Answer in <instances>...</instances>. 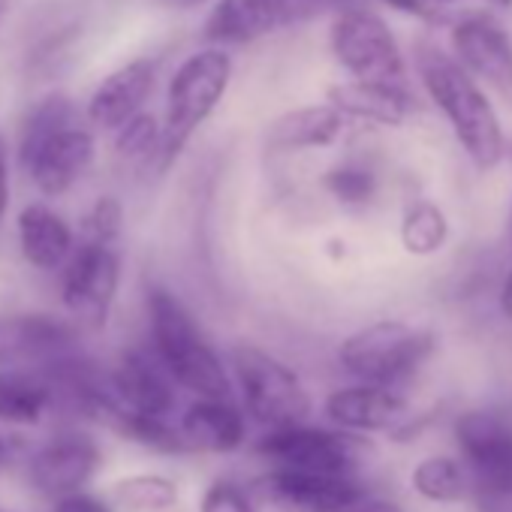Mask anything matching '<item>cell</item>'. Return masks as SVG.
<instances>
[{
    "label": "cell",
    "mask_w": 512,
    "mask_h": 512,
    "mask_svg": "<svg viewBox=\"0 0 512 512\" xmlns=\"http://www.w3.org/2000/svg\"><path fill=\"white\" fill-rule=\"evenodd\" d=\"M434 4H449V0H434Z\"/></svg>",
    "instance_id": "cell-38"
},
{
    "label": "cell",
    "mask_w": 512,
    "mask_h": 512,
    "mask_svg": "<svg viewBox=\"0 0 512 512\" xmlns=\"http://www.w3.org/2000/svg\"><path fill=\"white\" fill-rule=\"evenodd\" d=\"M323 193L344 211H368L380 199V175L374 166L344 160L320 175Z\"/></svg>",
    "instance_id": "cell-25"
},
{
    "label": "cell",
    "mask_w": 512,
    "mask_h": 512,
    "mask_svg": "<svg viewBox=\"0 0 512 512\" xmlns=\"http://www.w3.org/2000/svg\"><path fill=\"white\" fill-rule=\"evenodd\" d=\"M235 398L260 431H281L311 422L317 401L302 374L275 350L256 341H235L229 350Z\"/></svg>",
    "instance_id": "cell-4"
},
{
    "label": "cell",
    "mask_w": 512,
    "mask_h": 512,
    "mask_svg": "<svg viewBox=\"0 0 512 512\" xmlns=\"http://www.w3.org/2000/svg\"><path fill=\"white\" fill-rule=\"evenodd\" d=\"M250 485L266 506L281 512H344L371 491L365 476H320L278 467H266Z\"/></svg>",
    "instance_id": "cell-11"
},
{
    "label": "cell",
    "mask_w": 512,
    "mask_h": 512,
    "mask_svg": "<svg viewBox=\"0 0 512 512\" xmlns=\"http://www.w3.org/2000/svg\"><path fill=\"white\" fill-rule=\"evenodd\" d=\"M118 287H121L118 244L82 238V244L67 260L61 278V296L67 311L88 329H103L118 299Z\"/></svg>",
    "instance_id": "cell-10"
},
{
    "label": "cell",
    "mask_w": 512,
    "mask_h": 512,
    "mask_svg": "<svg viewBox=\"0 0 512 512\" xmlns=\"http://www.w3.org/2000/svg\"><path fill=\"white\" fill-rule=\"evenodd\" d=\"M0 461H4V440H0Z\"/></svg>",
    "instance_id": "cell-37"
},
{
    "label": "cell",
    "mask_w": 512,
    "mask_h": 512,
    "mask_svg": "<svg viewBox=\"0 0 512 512\" xmlns=\"http://www.w3.org/2000/svg\"><path fill=\"white\" fill-rule=\"evenodd\" d=\"M250 452L266 467L302 470L320 476H362L371 455V440L344 434L332 425H293L263 431L250 443Z\"/></svg>",
    "instance_id": "cell-8"
},
{
    "label": "cell",
    "mask_w": 512,
    "mask_h": 512,
    "mask_svg": "<svg viewBox=\"0 0 512 512\" xmlns=\"http://www.w3.org/2000/svg\"><path fill=\"white\" fill-rule=\"evenodd\" d=\"M10 205V163H7V139L0 136V220Z\"/></svg>",
    "instance_id": "cell-33"
},
{
    "label": "cell",
    "mask_w": 512,
    "mask_h": 512,
    "mask_svg": "<svg viewBox=\"0 0 512 512\" xmlns=\"http://www.w3.org/2000/svg\"><path fill=\"white\" fill-rule=\"evenodd\" d=\"M377 4H386L398 13H407V16H419V19H428V7L425 0H377Z\"/></svg>",
    "instance_id": "cell-34"
},
{
    "label": "cell",
    "mask_w": 512,
    "mask_h": 512,
    "mask_svg": "<svg viewBox=\"0 0 512 512\" xmlns=\"http://www.w3.org/2000/svg\"><path fill=\"white\" fill-rule=\"evenodd\" d=\"M232 82V61L223 49L193 52L172 76L166 91V118L160 142V169H169L187 148L193 133L214 115Z\"/></svg>",
    "instance_id": "cell-6"
},
{
    "label": "cell",
    "mask_w": 512,
    "mask_h": 512,
    "mask_svg": "<svg viewBox=\"0 0 512 512\" xmlns=\"http://www.w3.org/2000/svg\"><path fill=\"white\" fill-rule=\"evenodd\" d=\"M488 7H494V10H509L512 7V0H485Z\"/></svg>",
    "instance_id": "cell-36"
},
{
    "label": "cell",
    "mask_w": 512,
    "mask_h": 512,
    "mask_svg": "<svg viewBox=\"0 0 512 512\" xmlns=\"http://www.w3.org/2000/svg\"><path fill=\"white\" fill-rule=\"evenodd\" d=\"M0 344H4V356H10V359L49 362L55 368L76 356L70 332L46 317H25L16 323H7Z\"/></svg>",
    "instance_id": "cell-23"
},
{
    "label": "cell",
    "mask_w": 512,
    "mask_h": 512,
    "mask_svg": "<svg viewBox=\"0 0 512 512\" xmlns=\"http://www.w3.org/2000/svg\"><path fill=\"white\" fill-rule=\"evenodd\" d=\"M163 142V124L142 112L115 133V151L127 160H157Z\"/></svg>",
    "instance_id": "cell-28"
},
{
    "label": "cell",
    "mask_w": 512,
    "mask_h": 512,
    "mask_svg": "<svg viewBox=\"0 0 512 512\" xmlns=\"http://www.w3.org/2000/svg\"><path fill=\"white\" fill-rule=\"evenodd\" d=\"M326 103L335 106L344 118H356L374 127H401L413 115V97L407 88L371 85V82L332 85Z\"/></svg>",
    "instance_id": "cell-19"
},
{
    "label": "cell",
    "mask_w": 512,
    "mask_h": 512,
    "mask_svg": "<svg viewBox=\"0 0 512 512\" xmlns=\"http://www.w3.org/2000/svg\"><path fill=\"white\" fill-rule=\"evenodd\" d=\"M344 115L329 103L299 106L278 115L266 130L269 154H299V151H323L332 148L344 133Z\"/></svg>",
    "instance_id": "cell-18"
},
{
    "label": "cell",
    "mask_w": 512,
    "mask_h": 512,
    "mask_svg": "<svg viewBox=\"0 0 512 512\" xmlns=\"http://www.w3.org/2000/svg\"><path fill=\"white\" fill-rule=\"evenodd\" d=\"M440 353V332L413 320H374L347 332L335 347V365L350 383L407 392Z\"/></svg>",
    "instance_id": "cell-3"
},
{
    "label": "cell",
    "mask_w": 512,
    "mask_h": 512,
    "mask_svg": "<svg viewBox=\"0 0 512 512\" xmlns=\"http://www.w3.org/2000/svg\"><path fill=\"white\" fill-rule=\"evenodd\" d=\"M97 145L91 130L76 118L67 97H46L28 118L22 133V166L46 196H64L94 163Z\"/></svg>",
    "instance_id": "cell-5"
},
{
    "label": "cell",
    "mask_w": 512,
    "mask_h": 512,
    "mask_svg": "<svg viewBox=\"0 0 512 512\" xmlns=\"http://www.w3.org/2000/svg\"><path fill=\"white\" fill-rule=\"evenodd\" d=\"M109 386L118 404L130 413L139 416H154V419H172L178 407V383L172 374L163 368V362L154 356L148 347H133L127 350L118 365L109 371Z\"/></svg>",
    "instance_id": "cell-15"
},
{
    "label": "cell",
    "mask_w": 512,
    "mask_h": 512,
    "mask_svg": "<svg viewBox=\"0 0 512 512\" xmlns=\"http://www.w3.org/2000/svg\"><path fill=\"white\" fill-rule=\"evenodd\" d=\"M320 410L326 416V425L353 434V437H392L413 413V401L407 392L380 389V386H362V383H344L326 392L320 401Z\"/></svg>",
    "instance_id": "cell-12"
},
{
    "label": "cell",
    "mask_w": 512,
    "mask_h": 512,
    "mask_svg": "<svg viewBox=\"0 0 512 512\" xmlns=\"http://www.w3.org/2000/svg\"><path fill=\"white\" fill-rule=\"evenodd\" d=\"M145 308L151 350L172 380L193 398H235L229 359L220 356L193 311L166 287H151Z\"/></svg>",
    "instance_id": "cell-2"
},
{
    "label": "cell",
    "mask_w": 512,
    "mask_h": 512,
    "mask_svg": "<svg viewBox=\"0 0 512 512\" xmlns=\"http://www.w3.org/2000/svg\"><path fill=\"white\" fill-rule=\"evenodd\" d=\"M449 434L470 473L473 497L503 512L512 503V416L494 407H464L452 416Z\"/></svg>",
    "instance_id": "cell-7"
},
{
    "label": "cell",
    "mask_w": 512,
    "mask_h": 512,
    "mask_svg": "<svg viewBox=\"0 0 512 512\" xmlns=\"http://www.w3.org/2000/svg\"><path fill=\"white\" fill-rule=\"evenodd\" d=\"M455 61L512 109V37L488 16H467L452 28Z\"/></svg>",
    "instance_id": "cell-13"
},
{
    "label": "cell",
    "mask_w": 512,
    "mask_h": 512,
    "mask_svg": "<svg viewBox=\"0 0 512 512\" xmlns=\"http://www.w3.org/2000/svg\"><path fill=\"white\" fill-rule=\"evenodd\" d=\"M0 512H4V509H0Z\"/></svg>",
    "instance_id": "cell-39"
},
{
    "label": "cell",
    "mask_w": 512,
    "mask_h": 512,
    "mask_svg": "<svg viewBox=\"0 0 512 512\" xmlns=\"http://www.w3.org/2000/svg\"><path fill=\"white\" fill-rule=\"evenodd\" d=\"M160 4L169 7V10H193V7L205 4V0H160Z\"/></svg>",
    "instance_id": "cell-35"
},
{
    "label": "cell",
    "mask_w": 512,
    "mask_h": 512,
    "mask_svg": "<svg viewBox=\"0 0 512 512\" xmlns=\"http://www.w3.org/2000/svg\"><path fill=\"white\" fill-rule=\"evenodd\" d=\"M181 488L166 473H127L112 485V503L124 512H172Z\"/></svg>",
    "instance_id": "cell-26"
},
{
    "label": "cell",
    "mask_w": 512,
    "mask_h": 512,
    "mask_svg": "<svg viewBox=\"0 0 512 512\" xmlns=\"http://www.w3.org/2000/svg\"><path fill=\"white\" fill-rule=\"evenodd\" d=\"M344 512H407V506L392 497V494H380V491H368L365 497H359L353 506H347Z\"/></svg>",
    "instance_id": "cell-31"
},
{
    "label": "cell",
    "mask_w": 512,
    "mask_h": 512,
    "mask_svg": "<svg viewBox=\"0 0 512 512\" xmlns=\"http://www.w3.org/2000/svg\"><path fill=\"white\" fill-rule=\"evenodd\" d=\"M82 232H85V238L118 244V238H121V232H124V205H121V199H115V196H100V199L91 205V211L85 214Z\"/></svg>",
    "instance_id": "cell-29"
},
{
    "label": "cell",
    "mask_w": 512,
    "mask_h": 512,
    "mask_svg": "<svg viewBox=\"0 0 512 512\" xmlns=\"http://www.w3.org/2000/svg\"><path fill=\"white\" fill-rule=\"evenodd\" d=\"M335 61L353 82L407 88V67L392 28L368 10H344L329 28Z\"/></svg>",
    "instance_id": "cell-9"
},
{
    "label": "cell",
    "mask_w": 512,
    "mask_h": 512,
    "mask_svg": "<svg viewBox=\"0 0 512 512\" xmlns=\"http://www.w3.org/2000/svg\"><path fill=\"white\" fill-rule=\"evenodd\" d=\"M497 311L506 323H512V196H509V223H506V263L497 284Z\"/></svg>",
    "instance_id": "cell-30"
},
{
    "label": "cell",
    "mask_w": 512,
    "mask_h": 512,
    "mask_svg": "<svg viewBox=\"0 0 512 512\" xmlns=\"http://www.w3.org/2000/svg\"><path fill=\"white\" fill-rule=\"evenodd\" d=\"M55 404V383L34 371L4 368L0 371V422L37 425Z\"/></svg>",
    "instance_id": "cell-24"
},
{
    "label": "cell",
    "mask_w": 512,
    "mask_h": 512,
    "mask_svg": "<svg viewBox=\"0 0 512 512\" xmlns=\"http://www.w3.org/2000/svg\"><path fill=\"white\" fill-rule=\"evenodd\" d=\"M398 244L413 260H434L452 244L449 211L428 196L410 199L398 220Z\"/></svg>",
    "instance_id": "cell-22"
},
{
    "label": "cell",
    "mask_w": 512,
    "mask_h": 512,
    "mask_svg": "<svg viewBox=\"0 0 512 512\" xmlns=\"http://www.w3.org/2000/svg\"><path fill=\"white\" fill-rule=\"evenodd\" d=\"M154 79H157L154 64L142 61V58L124 64L121 70L106 76L88 103L91 124L100 130L118 133L127 121L142 115V106L148 103V97L154 91Z\"/></svg>",
    "instance_id": "cell-17"
},
{
    "label": "cell",
    "mask_w": 512,
    "mask_h": 512,
    "mask_svg": "<svg viewBox=\"0 0 512 512\" xmlns=\"http://www.w3.org/2000/svg\"><path fill=\"white\" fill-rule=\"evenodd\" d=\"M250 416L238 398H193L178 419L190 455H238L250 446Z\"/></svg>",
    "instance_id": "cell-16"
},
{
    "label": "cell",
    "mask_w": 512,
    "mask_h": 512,
    "mask_svg": "<svg viewBox=\"0 0 512 512\" xmlns=\"http://www.w3.org/2000/svg\"><path fill=\"white\" fill-rule=\"evenodd\" d=\"M416 70L473 169L494 172L506 160V133L482 85L440 49H419Z\"/></svg>",
    "instance_id": "cell-1"
},
{
    "label": "cell",
    "mask_w": 512,
    "mask_h": 512,
    "mask_svg": "<svg viewBox=\"0 0 512 512\" xmlns=\"http://www.w3.org/2000/svg\"><path fill=\"white\" fill-rule=\"evenodd\" d=\"M266 503L256 497L253 485L235 476H214L196 500V512H263Z\"/></svg>",
    "instance_id": "cell-27"
},
{
    "label": "cell",
    "mask_w": 512,
    "mask_h": 512,
    "mask_svg": "<svg viewBox=\"0 0 512 512\" xmlns=\"http://www.w3.org/2000/svg\"><path fill=\"white\" fill-rule=\"evenodd\" d=\"M19 241H22V253L25 260L34 269L43 272H55L61 266H67V260L76 250L73 241V229L67 226V220L52 211L49 205H25L19 214Z\"/></svg>",
    "instance_id": "cell-20"
},
{
    "label": "cell",
    "mask_w": 512,
    "mask_h": 512,
    "mask_svg": "<svg viewBox=\"0 0 512 512\" xmlns=\"http://www.w3.org/2000/svg\"><path fill=\"white\" fill-rule=\"evenodd\" d=\"M103 467V449L82 431H64L52 437L28 464V476L37 491L49 497L79 494Z\"/></svg>",
    "instance_id": "cell-14"
},
{
    "label": "cell",
    "mask_w": 512,
    "mask_h": 512,
    "mask_svg": "<svg viewBox=\"0 0 512 512\" xmlns=\"http://www.w3.org/2000/svg\"><path fill=\"white\" fill-rule=\"evenodd\" d=\"M55 512H115V509H112L106 500H100V497H94V494L79 491V494L61 497V500L55 503Z\"/></svg>",
    "instance_id": "cell-32"
},
{
    "label": "cell",
    "mask_w": 512,
    "mask_h": 512,
    "mask_svg": "<svg viewBox=\"0 0 512 512\" xmlns=\"http://www.w3.org/2000/svg\"><path fill=\"white\" fill-rule=\"evenodd\" d=\"M410 491L431 506H461L473 497L470 473L455 452H428L407 473Z\"/></svg>",
    "instance_id": "cell-21"
}]
</instances>
